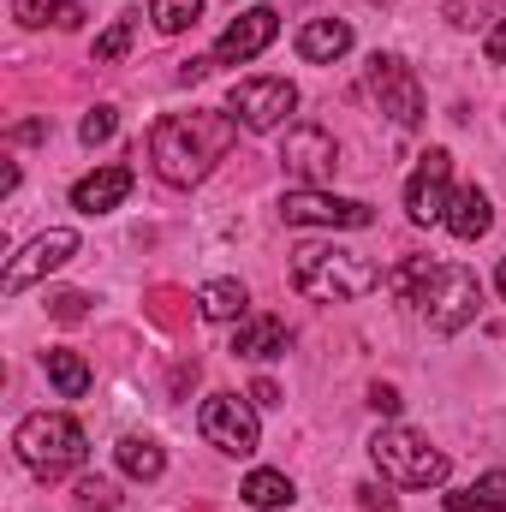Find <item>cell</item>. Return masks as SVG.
<instances>
[{
	"instance_id": "cell-1",
	"label": "cell",
	"mask_w": 506,
	"mask_h": 512,
	"mask_svg": "<svg viewBox=\"0 0 506 512\" xmlns=\"http://www.w3.org/2000/svg\"><path fill=\"white\" fill-rule=\"evenodd\" d=\"M239 137L233 114H167L149 131V161L167 185H203Z\"/></svg>"
},
{
	"instance_id": "cell-2",
	"label": "cell",
	"mask_w": 506,
	"mask_h": 512,
	"mask_svg": "<svg viewBox=\"0 0 506 512\" xmlns=\"http://www.w3.org/2000/svg\"><path fill=\"white\" fill-rule=\"evenodd\" d=\"M393 286L423 310V322H429L435 334H459V328H471L477 310H483V280H477L471 268H459V262L411 256V262L393 274Z\"/></svg>"
},
{
	"instance_id": "cell-3",
	"label": "cell",
	"mask_w": 506,
	"mask_h": 512,
	"mask_svg": "<svg viewBox=\"0 0 506 512\" xmlns=\"http://www.w3.org/2000/svg\"><path fill=\"white\" fill-rule=\"evenodd\" d=\"M292 286L316 304H352L381 286V268L358 251H340V245H304L292 256Z\"/></svg>"
},
{
	"instance_id": "cell-4",
	"label": "cell",
	"mask_w": 506,
	"mask_h": 512,
	"mask_svg": "<svg viewBox=\"0 0 506 512\" xmlns=\"http://www.w3.org/2000/svg\"><path fill=\"white\" fill-rule=\"evenodd\" d=\"M12 447H18V459L36 471V477H66V471H78L84 465V453H90V441H84V429L66 417V411H30L24 423H18V435H12Z\"/></svg>"
},
{
	"instance_id": "cell-5",
	"label": "cell",
	"mask_w": 506,
	"mask_h": 512,
	"mask_svg": "<svg viewBox=\"0 0 506 512\" xmlns=\"http://www.w3.org/2000/svg\"><path fill=\"white\" fill-rule=\"evenodd\" d=\"M370 459L381 465V477H393V483H405V489H441L447 483V453L441 447H429V435H417V429H376V441H370Z\"/></svg>"
},
{
	"instance_id": "cell-6",
	"label": "cell",
	"mask_w": 506,
	"mask_h": 512,
	"mask_svg": "<svg viewBox=\"0 0 506 512\" xmlns=\"http://www.w3.org/2000/svg\"><path fill=\"white\" fill-rule=\"evenodd\" d=\"M197 423H203V441L233 453V459H251L256 441H262V423H256L251 399H239V393H209Z\"/></svg>"
},
{
	"instance_id": "cell-7",
	"label": "cell",
	"mask_w": 506,
	"mask_h": 512,
	"mask_svg": "<svg viewBox=\"0 0 506 512\" xmlns=\"http://www.w3.org/2000/svg\"><path fill=\"white\" fill-rule=\"evenodd\" d=\"M280 221L286 227H346V233H358V227L376 221V209L358 203V197H334V191H286Z\"/></svg>"
},
{
	"instance_id": "cell-8",
	"label": "cell",
	"mask_w": 506,
	"mask_h": 512,
	"mask_svg": "<svg viewBox=\"0 0 506 512\" xmlns=\"http://www.w3.org/2000/svg\"><path fill=\"white\" fill-rule=\"evenodd\" d=\"M370 96L381 102V114L393 120V126H423V84H417V72L399 60V54H376L370 60Z\"/></svg>"
},
{
	"instance_id": "cell-9",
	"label": "cell",
	"mask_w": 506,
	"mask_h": 512,
	"mask_svg": "<svg viewBox=\"0 0 506 512\" xmlns=\"http://www.w3.org/2000/svg\"><path fill=\"white\" fill-rule=\"evenodd\" d=\"M280 167L298 179V191H322L334 179V167H340V143L322 126H292L286 143H280Z\"/></svg>"
},
{
	"instance_id": "cell-10",
	"label": "cell",
	"mask_w": 506,
	"mask_h": 512,
	"mask_svg": "<svg viewBox=\"0 0 506 512\" xmlns=\"http://www.w3.org/2000/svg\"><path fill=\"white\" fill-rule=\"evenodd\" d=\"M227 108H233V120L245 131H274L286 126V114L298 108V90L286 78H245V84H233Z\"/></svg>"
},
{
	"instance_id": "cell-11",
	"label": "cell",
	"mask_w": 506,
	"mask_h": 512,
	"mask_svg": "<svg viewBox=\"0 0 506 512\" xmlns=\"http://www.w3.org/2000/svg\"><path fill=\"white\" fill-rule=\"evenodd\" d=\"M447 203H453V155L429 149L417 155V173L405 179V215L429 227V221H447Z\"/></svg>"
},
{
	"instance_id": "cell-12",
	"label": "cell",
	"mask_w": 506,
	"mask_h": 512,
	"mask_svg": "<svg viewBox=\"0 0 506 512\" xmlns=\"http://www.w3.org/2000/svg\"><path fill=\"white\" fill-rule=\"evenodd\" d=\"M72 256H78V233H72V227H48L42 239H30L24 251L12 256V268H6V280H0V286H6V298H18L30 280H42V274L66 268Z\"/></svg>"
},
{
	"instance_id": "cell-13",
	"label": "cell",
	"mask_w": 506,
	"mask_h": 512,
	"mask_svg": "<svg viewBox=\"0 0 506 512\" xmlns=\"http://www.w3.org/2000/svg\"><path fill=\"white\" fill-rule=\"evenodd\" d=\"M274 36H280V12H274V6H251L245 18H233V24L221 30V42H215V60H221V66L256 60V54H262Z\"/></svg>"
},
{
	"instance_id": "cell-14",
	"label": "cell",
	"mask_w": 506,
	"mask_h": 512,
	"mask_svg": "<svg viewBox=\"0 0 506 512\" xmlns=\"http://www.w3.org/2000/svg\"><path fill=\"white\" fill-rule=\"evenodd\" d=\"M126 197H131V167H120V161L72 185V209H78V215H108V209H120Z\"/></svg>"
},
{
	"instance_id": "cell-15",
	"label": "cell",
	"mask_w": 506,
	"mask_h": 512,
	"mask_svg": "<svg viewBox=\"0 0 506 512\" xmlns=\"http://www.w3.org/2000/svg\"><path fill=\"white\" fill-rule=\"evenodd\" d=\"M298 54H304L310 66L346 60V54H352V24H346V18H310V24L298 30Z\"/></svg>"
},
{
	"instance_id": "cell-16",
	"label": "cell",
	"mask_w": 506,
	"mask_h": 512,
	"mask_svg": "<svg viewBox=\"0 0 506 512\" xmlns=\"http://www.w3.org/2000/svg\"><path fill=\"white\" fill-rule=\"evenodd\" d=\"M286 346H292V334L280 316H245L233 328V358H286Z\"/></svg>"
},
{
	"instance_id": "cell-17",
	"label": "cell",
	"mask_w": 506,
	"mask_h": 512,
	"mask_svg": "<svg viewBox=\"0 0 506 512\" xmlns=\"http://www.w3.org/2000/svg\"><path fill=\"white\" fill-rule=\"evenodd\" d=\"M453 239H483L489 227H495V209H489V197L477 191V185H465V191H453V203H447V221H441Z\"/></svg>"
},
{
	"instance_id": "cell-18",
	"label": "cell",
	"mask_w": 506,
	"mask_h": 512,
	"mask_svg": "<svg viewBox=\"0 0 506 512\" xmlns=\"http://www.w3.org/2000/svg\"><path fill=\"white\" fill-rule=\"evenodd\" d=\"M42 370H48V382L60 399H84L90 382H96V370L78 358V352H66V346H54V352H42Z\"/></svg>"
},
{
	"instance_id": "cell-19",
	"label": "cell",
	"mask_w": 506,
	"mask_h": 512,
	"mask_svg": "<svg viewBox=\"0 0 506 512\" xmlns=\"http://www.w3.org/2000/svg\"><path fill=\"white\" fill-rule=\"evenodd\" d=\"M114 459H120V471H126L131 483H155V477L167 471V453H161V441H149V435H126V441L114 447Z\"/></svg>"
},
{
	"instance_id": "cell-20",
	"label": "cell",
	"mask_w": 506,
	"mask_h": 512,
	"mask_svg": "<svg viewBox=\"0 0 506 512\" xmlns=\"http://www.w3.org/2000/svg\"><path fill=\"white\" fill-rule=\"evenodd\" d=\"M447 512H506V471H483L477 483L453 489Z\"/></svg>"
},
{
	"instance_id": "cell-21",
	"label": "cell",
	"mask_w": 506,
	"mask_h": 512,
	"mask_svg": "<svg viewBox=\"0 0 506 512\" xmlns=\"http://www.w3.org/2000/svg\"><path fill=\"white\" fill-rule=\"evenodd\" d=\"M245 304H251V292H245L239 280H209V286L197 292V310H203L209 322H245V316H251Z\"/></svg>"
},
{
	"instance_id": "cell-22",
	"label": "cell",
	"mask_w": 506,
	"mask_h": 512,
	"mask_svg": "<svg viewBox=\"0 0 506 512\" xmlns=\"http://www.w3.org/2000/svg\"><path fill=\"white\" fill-rule=\"evenodd\" d=\"M239 495H245L256 512H280V507H292V501H298V489H292V477H286V471H251Z\"/></svg>"
},
{
	"instance_id": "cell-23",
	"label": "cell",
	"mask_w": 506,
	"mask_h": 512,
	"mask_svg": "<svg viewBox=\"0 0 506 512\" xmlns=\"http://www.w3.org/2000/svg\"><path fill=\"white\" fill-rule=\"evenodd\" d=\"M137 30H143V18L137 12H126V18H114L102 36H96V66H114L120 54H126L131 42H137Z\"/></svg>"
},
{
	"instance_id": "cell-24",
	"label": "cell",
	"mask_w": 506,
	"mask_h": 512,
	"mask_svg": "<svg viewBox=\"0 0 506 512\" xmlns=\"http://www.w3.org/2000/svg\"><path fill=\"white\" fill-rule=\"evenodd\" d=\"M149 18H155L161 36H179L203 18V0H149Z\"/></svg>"
},
{
	"instance_id": "cell-25",
	"label": "cell",
	"mask_w": 506,
	"mask_h": 512,
	"mask_svg": "<svg viewBox=\"0 0 506 512\" xmlns=\"http://www.w3.org/2000/svg\"><path fill=\"white\" fill-rule=\"evenodd\" d=\"M72 507L78 512H114L120 507V489H114L108 477H84V483L72 489Z\"/></svg>"
},
{
	"instance_id": "cell-26",
	"label": "cell",
	"mask_w": 506,
	"mask_h": 512,
	"mask_svg": "<svg viewBox=\"0 0 506 512\" xmlns=\"http://www.w3.org/2000/svg\"><path fill=\"white\" fill-rule=\"evenodd\" d=\"M114 131H120V114H114V108H90V114H84V126H78V137L96 149V143H108Z\"/></svg>"
},
{
	"instance_id": "cell-27",
	"label": "cell",
	"mask_w": 506,
	"mask_h": 512,
	"mask_svg": "<svg viewBox=\"0 0 506 512\" xmlns=\"http://www.w3.org/2000/svg\"><path fill=\"white\" fill-rule=\"evenodd\" d=\"M48 316H54V322H84V316H90V298H84V292H54V298H48Z\"/></svg>"
},
{
	"instance_id": "cell-28",
	"label": "cell",
	"mask_w": 506,
	"mask_h": 512,
	"mask_svg": "<svg viewBox=\"0 0 506 512\" xmlns=\"http://www.w3.org/2000/svg\"><path fill=\"white\" fill-rule=\"evenodd\" d=\"M60 6L66 0H12V18L18 24H48V18H60Z\"/></svg>"
},
{
	"instance_id": "cell-29",
	"label": "cell",
	"mask_w": 506,
	"mask_h": 512,
	"mask_svg": "<svg viewBox=\"0 0 506 512\" xmlns=\"http://www.w3.org/2000/svg\"><path fill=\"white\" fill-rule=\"evenodd\" d=\"M447 12H453V24H465V30H471V24H483V12H495V6H489V0H453Z\"/></svg>"
},
{
	"instance_id": "cell-30",
	"label": "cell",
	"mask_w": 506,
	"mask_h": 512,
	"mask_svg": "<svg viewBox=\"0 0 506 512\" xmlns=\"http://www.w3.org/2000/svg\"><path fill=\"white\" fill-rule=\"evenodd\" d=\"M358 495H364V512H399V501H393V495H387L381 483H364Z\"/></svg>"
},
{
	"instance_id": "cell-31",
	"label": "cell",
	"mask_w": 506,
	"mask_h": 512,
	"mask_svg": "<svg viewBox=\"0 0 506 512\" xmlns=\"http://www.w3.org/2000/svg\"><path fill=\"white\" fill-rule=\"evenodd\" d=\"M370 405H376L381 417H393V411H399V387H387V382H376V387H370Z\"/></svg>"
},
{
	"instance_id": "cell-32",
	"label": "cell",
	"mask_w": 506,
	"mask_h": 512,
	"mask_svg": "<svg viewBox=\"0 0 506 512\" xmlns=\"http://www.w3.org/2000/svg\"><path fill=\"white\" fill-rule=\"evenodd\" d=\"M483 54H489V66H506V18L489 30V42H483Z\"/></svg>"
},
{
	"instance_id": "cell-33",
	"label": "cell",
	"mask_w": 506,
	"mask_h": 512,
	"mask_svg": "<svg viewBox=\"0 0 506 512\" xmlns=\"http://www.w3.org/2000/svg\"><path fill=\"white\" fill-rule=\"evenodd\" d=\"M54 24H60V30H78V24H84V6H78V0H66V6H60V18H54Z\"/></svg>"
},
{
	"instance_id": "cell-34",
	"label": "cell",
	"mask_w": 506,
	"mask_h": 512,
	"mask_svg": "<svg viewBox=\"0 0 506 512\" xmlns=\"http://www.w3.org/2000/svg\"><path fill=\"white\" fill-rule=\"evenodd\" d=\"M251 399H256V405H280V387H274V382H256Z\"/></svg>"
},
{
	"instance_id": "cell-35",
	"label": "cell",
	"mask_w": 506,
	"mask_h": 512,
	"mask_svg": "<svg viewBox=\"0 0 506 512\" xmlns=\"http://www.w3.org/2000/svg\"><path fill=\"white\" fill-rule=\"evenodd\" d=\"M495 286H501V298H506V256H501V268H495Z\"/></svg>"
}]
</instances>
